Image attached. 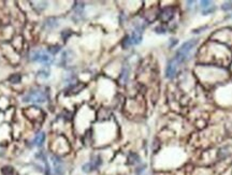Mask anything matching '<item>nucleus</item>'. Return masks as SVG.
Listing matches in <instances>:
<instances>
[{"label":"nucleus","mask_w":232,"mask_h":175,"mask_svg":"<svg viewBox=\"0 0 232 175\" xmlns=\"http://www.w3.org/2000/svg\"><path fill=\"white\" fill-rule=\"evenodd\" d=\"M61 36H62L63 40H67V39L71 36V32H70V30H63L62 34H61Z\"/></svg>","instance_id":"4be33fe9"},{"label":"nucleus","mask_w":232,"mask_h":175,"mask_svg":"<svg viewBox=\"0 0 232 175\" xmlns=\"http://www.w3.org/2000/svg\"><path fill=\"white\" fill-rule=\"evenodd\" d=\"M174 16V9L172 6H168L165 8L160 13V18L162 22H169L173 18Z\"/></svg>","instance_id":"423d86ee"},{"label":"nucleus","mask_w":232,"mask_h":175,"mask_svg":"<svg viewBox=\"0 0 232 175\" xmlns=\"http://www.w3.org/2000/svg\"><path fill=\"white\" fill-rule=\"evenodd\" d=\"M31 60L43 63V65H49V63H51L52 61H53V58H52L50 55H47L46 53H44V52L37 51V52H34V53H32Z\"/></svg>","instance_id":"7ed1b4c3"},{"label":"nucleus","mask_w":232,"mask_h":175,"mask_svg":"<svg viewBox=\"0 0 232 175\" xmlns=\"http://www.w3.org/2000/svg\"><path fill=\"white\" fill-rule=\"evenodd\" d=\"M47 51H49V53H51L52 55H56V54L60 51V46H58V45H52V46H50L49 49H47Z\"/></svg>","instance_id":"dca6fc26"},{"label":"nucleus","mask_w":232,"mask_h":175,"mask_svg":"<svg viewBox=\"0 0 232 175\" xmlns=\"http://www.w3.org/2000/svg\"><path fill=\"white\" fill-rule=\"evenodd\" d=\"M129 73H130V69H129L128 66H124L122 69V72H120V75H119V82L120 84H126L127 81H128L129 78Z\"/></svg>","instance_id":"0eeeda50"},{"label":"nucleus","mask_w":232,"mask_h":175,"mask_svg":"<svg viewBox=\"0 0 232 175\" xmlns=\"http://www.w3.org/2000/svg\"><path fill=\"white\" fill-rule=\"evenodd\" d=\"M1 173L3 174V175H11L13 173V169L11 167H3L1 169Z\"/></svg>","instance_id":"6ab92c4d"},{"label":"nucleus","mask_w":232,"mask_h":175,"mask_svg":"<svg viewBox=\"0 0 232 175\" xmlns=\"http://www.w3.org/2000/svg\"><path fill=\"white\" fill-rule=\"evenodd\" d=\"M57 25H58L57 19H56L55 17H50V18H47L46 21H45V26H46L47 28H50V29H53V28H55Z\"/></svg>","instance_id":"9d476101"},{"label":"nucleus","mask_w":232,"mask_h":175,"mask_svg":"<svg viewBox=\"0 0 232 175\" xmlns=\"http://www.w3.org/2000/svg\"><path fill=\"white\" fill-rule=\"evenodd\" d=\"M128 160L130 165H139V163H141V158H140L139 155L135 154V153H130V154H129Z\"/></svg>","instance_id":"1a4fd4ad"},{"label":"nucleus","mask_w":232,"mask_h":175,"mask_svg":"<svg viewBox=\"0 0 232 175\" xmlns=\"http://www.w3.org/2000/svg\"><path fill=\"white\" fill-rule=\"evenodd\" d=\"M90 162L93 163L94 167H95L96 169H98V168L102 165V159H101V157H100V156H94L93 158H91Z\"/></svg>","instance_id":"f8f14e48"},{"label":"nucleus","mask_w":232,"mask_h":175,"mask_svg":"<svg viewBox=\"0 0 232 175\" xmlns=\"http://www.w3.org/2000/svg\"><path fill=\"white\" fill-rule=\"evenodd\" d=\"M22 78L19 74H12V75L9 78V81H10V83H12V84H18L19 82H21Z\"/></svg>","instance_id":"ddd939ff"},{"label":"nucleus","mask_w":232,"mask_h":175,"mask_svg":"<svg viewBox=\"0 0 232 175\" xmlns=\"http://www.w3.org/2000/svg\"><path fill=\"white\" fill-rule=\"evenodd\" d=\"M196 44H197V40H196V39H191V40H188L187 42L184 43V44L181 46V49L178 50V52H177L176 56L174 57L175 61H176L178 65H179V63L185 62V61L188 59L189 53L192 51V49L196 46Z\"/></svg>","instance_id":"f257e3e1"},{"label":"nucleus","mask_w":232,"mask_h":175,"mask_svg":"<svg viewBox=\"0 0 232 175\" xmlns=\"http://www.w3.org/2000/svg\"><path fill=\"white\" fill-rule=\"evenodd\" d=\"M131 44H132V41H131V38L129 36L126 37V38L122 40V47H124V49H127V47H129Z\"/></svg>","instance_id":"f3484780"},{"label":"nucleus","mask_w":232,"mask_h":175,"mask_svg":"<svg viewBox=\"0 0 232 175\" xmlns=\"http://www.w3.org/2000/svg\"><path fill=\"white\" fill-rule=\"evenodd\" d=\"M210 6H212V2L211 1H201V8L203 9V11L209 9Z\"/></svg>","instance_id":"aec40b11"},{"label":"nucleus","mask_w":232,"mask_h":175,"mask_svg":"<svg viewBox=\"0 0 232 175\" xmlns=\"http://www.w3.org/2000/svg\"><path fill=\"white\" fill-rule=\"evenodd\" d=\"M83 84H76V85H74V86H72L71 88H70V95H74V93H78V91L81 90V89L83 88Z\"/></svg>","instance_id":"4468645a"},{"label":"nucleus","mask_w":232,"mask_h":175,"mask_svg":"<svg viewBox=\"0 0 232 175\" xmlns=\"http://www.w3.org/2000/svg\"><path fill=\"white\" fill-rule=\"evenodd\" d=\"M47 100L46 91L42 89H31L25 97L23 98L24 102H34V103H43Z\"/></svg>","instance_id":"f03ea898"},{"label":"nucleus","mask_w":232,"mask_h":175,"mask_svg":"<svg viewBox=\"0 0 232 175\" xmlns=\"http://www.w3.org/2000/svg\"><path fill=\"white\" fill-rule=\"evenodd\" d=\"M45 142V133L44 132H39L38 134L34 137V145L38 146V147H41L43 145V143Z\"/></svg>","instance_id":"6e6552de"},{"label":"nucleus","mask_w":232,"mask_h":175,"mask_svg":"<svg viewBox=\"0 0 232 175\" xmlns=\"http://www.w3.org/2000/svg\"><path fill=\"white\" fill-rule=\"evenodd\" d=\"M222 10L224 11H229V10H231L232 9V2L231 1H229V2H225L224 4H222Z\"/></svg>","instance_id":"412c9836"},{"label":"nucleus","mask_w":232,"mask_h":175,"mask_svg":"<svg viewBox=\"0 0 232 175\" xmlns=\"http://www.w3.org/2000/svg\"><path fill=\"white\" fill-rule=\"evenodd\" d=\"M146 167L145 165H141V167L135 169V175H145Z\"/></svg>","instance_id":"a211bd4d"},{"label":"nucleus","mask_w":232,"mask_h":175,"mask_svg":"<svg viewBox=\"0 0 232 175\" xmlns=\"http://www.w3.org/2000/svg\"><path fill=\"white\" fill-rule=\"evenodd\" d=\"M49 74H50V72L49 71H43V70H41V71H39V75H42L43 78H47L49 76Z\"/></svg>","instance_id":"5701e85b"},{"label":"nucleus","mask_w":232,"mask_h":175,"mask_svg":"<svg viewBox=\"0 0 232 175\" xmlns=\"http://www.w3.org/2000/svg\"><path fill=\"white\" fill-rule=\"evenodd\" d=\"M36 3L39 4V6H34V8L36 9L38 12H40V11H43L47 6V2L46 1H38V2H36Z\"/></svg>","instance_id":"2eb2a0df"},{"label":"nucleus","mask_w":232,"mask_h":175,"mask_svg":"<svg viewBox=\"0 0 232 175\" xmlns=\"http://www.w3.org/2000/svg\"><path fill=\"white\" fill-rule=\"evenodd\" d=\"M94 170H96V168L94 167V165L90 162V161L85 163V165H83V167H82V171L84 172V173H90V172H93Z\"/></svg>","instance_id":"9b49d317"},{"label":"nucleus","mask_w":232,"mask_h":175,"mask_svg":"<svg viewBox=\"0 0 232 175\" xmlns=\"http://www.w3.org/2000/svg\"><path fill=\"white\" fill-rule=\"evenodd\" d=\"M177 65H178V63L175 61L174 58L169 61V63H168L167 66V69H166V76H167L168 78H173L175 76L176 71H177Z\"/></svg>","instance_id":"39448f33"},{"label":"nucleus","mask_w":232,"mask_h":175,"mask_svg":"<svg viewBox=\"0 0 232 175\" xmlns=\"http://www.w3.org/2000/svg\"><path fill=\"white\" fill-rule=\"evenodd\" d=\"M51 161L53 163V168H54V173L55 175H63L65 174V165H63V162L58 156H52L51 157Z\"/></svg>","instance_id":"20e7f679"}]
</instances>
